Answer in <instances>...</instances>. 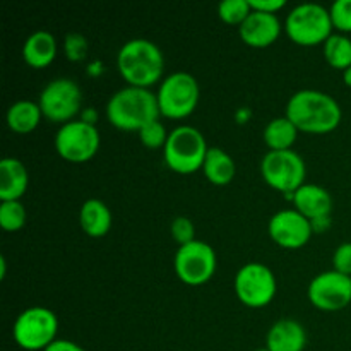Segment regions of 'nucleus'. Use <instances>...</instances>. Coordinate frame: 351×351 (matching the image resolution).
<instances>
[{"instance_id":"f3484780","label":"nucleus","mask_w":351,"mask_h":351,"mask_svg":"<svg viewBox=\"0 0 351 351\" xmlns=\"http://www.w3.org/2000/svg\"><path fill=\"white\" fill-rule=\"evenodd\" d=\"M307 345V332L300 322L293 319H281L271 326L266 338L269 351H304Z\"/></svg>"},{"instance_id":"c756f323","label":"nucleus","mask_w":351,"mask_h":351,"mask_svg":"<svg viewBox=\"0 0 351 351\" xmlns=\"http://www.w3.org/2000/svg\"><path fill=\"white\" fill-rule=\"evenodd\" d=\"M64 48L69 60L77 62L82 60V58L86 57V53H88V41H86V38L81 36V34H69V36L65 38Z\"/></svg>"},{"instance_id":"f8f14e48","label":"nucleus","mask_w":351,"mask_h":351,"mask_svg":"<svg viewBox=\"0 0 351 351\" xmlns=\"http://www.w3.org/2000/svg\"><path fill=\"white\" fill-rule=\"evenodd\" d=\"M175 274L189 287L208 283L216 271V252L209 243L194 240L178 247L173 261Z\"/></svg>"},{"instance_id":"6ab92c4d","label":"nucleus","mask_w":351,"mask_h":351,"mask_svg":"<svg viewBox=\"0 0 351 351\" xmlns=\"http://www.w3.org/2000/svg\"><path fill=\"white\" fill-rule=\"evenodd\" d=\"M57 57V40L50 31H34L23 45V60L33 69H45Z\"/></svg>"},{"instance_id":"a878e982","label":"nucleus","mask_w":351,"mask_h":351,"mask_svg":"<svg viewBox=\"0 0 351 351\" xmlns=\"http://www.w3.org/2000/svg\"><path fill=\"white\" fill-rule=\"evenodd\" d=\"M252 12L249 0H225L218 5L219 19L230 26H242L243 21Z\"/></svg>"},{"instance_id":"7ed1b4c3","label":"nucleus","mask_w":351,"mask_h":351,"mask_svg":"<svg viewBox=\"0 0 351 351\" xmlns=\"http://www.w3.org/2000/svg\"><path fill=\"white\" fill-rule=\"evenodd\" d=\"M158 98L151 89L125 86L106 103V119L115 129L139 132L144 125L160 120Z\"/></svg>"},{"instance_id":"b1692460","label":"nucleus","mask_w":351,"mask_h":351,"mask_svg":"<svg viewBox=\"0 0 351 351\" xmlns=\"http://www.w3.org/2000/svg\"><path fill=\"white\" fill-rule=\"evenodd\" d=\"M324 58L332 69L345 72L351 67V40L345 34H332L324 45Z\"/></svg>"},{"instance_id":"c85d7f7f","label":"nucleus","mask_w":351,"mask_h":351,"mask_svg":"<svg viewBox=\"0 0 351 351\" xmlns=\"http://www.w3.org/2000/svg\"><path fill=\"white\" fill-rule=\"evenodd\" d=\"M171 237H173L175 242L178 243V247L185 245V243L194 242V235H195V228L192 225V221L185 216H178V218L173 219L171 223Z\"/></svg>"},{"instance_id":"aec40b11","label":"nucleus","mask_w":351,"mask_h":351,"mask_svg":"<svg viewBox=\"0 0 351 351\" xmlns=\"http://www.w3.org/2000/svg\"><path fill=\"white\" fill-rule=\"evenodd\" d=\"M79 223L82 232L91 239H101L112 228V213L99 199H89L82 204L79 213Z\"/></svg>"},{"instance_id":"20e7f679","label":"nucleus","mask_w":351,"mask_h":351,"mask_svg":"<svg viewBox=\"0 0 351 351\" xmlns=\"http://www.w3.org/2000/svg\"><path fill=\"white\" fill-rule=\"evenodd\" d=\"M209 147L201 130L191 125H178L168 136L163 147L165 163L180 175H191L202 170Z\"/></svg>"},{"instance_id":"9d476101","label":"nucleus","mask_w":351,"mask_h":351,"mask_svg":"<svg viewBox=\"0 0 351 351\" xmlns=\"http://www.w3.org/2000/svg\"><path fill=\"white\" fill-rule=\"evenodd\" d=\"M41 113L53 123H69L74 120L82 105V93L77 82L60 77L48 82L38 98Z\"/></svg>"},{"instance_id":"412c9836","label":"nucleus","mask_w":351,"mask_h":351,"mask_svg":"<svg viewBox=\"0 0 351 351\" xmlns=\"http://www.w3.org/2000/svg\"><path fill=\"white\" fill-rule=\"evenodd\" d=\"M202 171L213 185L223 187V185L232 184L237 173V167L233 158L226 151L219 149V147H209L204 165H202Z\"/></svg>"},{"instance_id":"2f4dec72","label":"nucleus","mask_w":351,"mask_h":351,"mask_svg":"<svg viewBox=\"0 0 351 351\" xmlns=\"http://www.w3.org/2000/svg\"><path fill=\"white\" fill-rule=\"evenodd\" d=\"M249 3L250 9L256 10V12L274 14V16L287 5L285 0H249Z\"/></svg>"},{"instance_id":"0eeeda50","label":"nucleus","mask_w":351,"mask_h":351,"mask_svg":"<svg viewBox=\"0 0 351 351\" xmlns=\"http://www.w3.org/2000/svg\"><path fill=\"white\" fill-rule=\"evenodd\" d=\"M58 319L47 307H29L17 315L12 328L14 341L26 351H45L57 341Z\"/></svg>"},{"instance_id":"5701e85b","label":"nucleus","mask_w":351,"mask_h":351,"mask_svg":"<svg viewBox=\"0 0 351 351\" xmlns=\"http://www.w3.org/2000/svg\"><path fill=\"white\" fill-rule=\"evenodd\" d=\"M298 129L287 117L271 120L264 129V143L271 151H288L295 144Z\"/></svg>"},{"instance_id":"f704fd0d","label":"nucleus","mask_w":351,"mask_h":351,"mask_svg":"<svg viewBox=\"0 0 351 351\" xmlns=\"http://www.w3.org/2000/svg\"><path fill=\"white\" fill-rule=\"evenodd\" d=\"M343 81H345V84L348 86V88H351V67L343 72Z\"/></svg>"},{"instance_id":"6e6552de","label":"nucleus","mask_w":351,"mask_h":351,"mask_svg":"<svg viewBox=\"0 0 351 351\" xmlns=\"http://www.w3.org/2000/svg\"><path fill=\"white\" fill-rule=\"evenodd\" d=\"M261 175L274 191L293 194L305 184V161L295 151H269L261 161Z\"/></svg>"},{"instance_id":"2eb2a0df","label":"nucleus","mask_w":351,"mask_h":351,"mask_svg":"<svg viewBox=\"0 0 351 351\" xmlns=\"http://www.w3.org/2000/svg\"><path fill=\"white\" fill-rule=\"evenodd\" d=\"M240 40L252 48H267L281 34V23L278 16L274 14H264V12H252L249 14L242 26L239 27Z\"/></svg>"},{"instance_id":"f03ea898","label":"nucleus","mask_w":351,"mask_h":351,"mask_svg":"<svg viewBox=\"0 0 351 351\" xmlns=\"http://www.w3.org/2000/svg\"><path fill=\"white\" fill-rule=\"evenodd\" d=\"M117 69L127 86L149 89L156 82L163 81L165 55L153 41L136 38L120 48Z\"/></svg>"},{"instance_id":"39448f33","label":"nucleus","mask_w":351,"mask_h":351,"mask_svg":"<svg viewBox=\"0 0 351 351\" xmlns=\"http://www.w3.org/2000/svg\"><path fill=\"white\" fill-rule=\"evenodd\" d=\"M331 14L319 3H300L290 10L285 31L295 45L315 47L324 45L332 36Z\"/></svg>"},{"instance_id":"4468645a","label":"nucleus","mask_w":351,"mask_h":351,"mask_svg":"<svg viewBox=\"0 0 351 351\" xmlns=\"http://www.w3.org/2000/svg\"><path fill=\"white\" fill-rule=\"evenodd\" d=\"M267 233L276 245L297 250L307 245L314 228H312L311 219L300 215L297 209H283L269 219Z\"/></svg>"},{"instance_id":"f257e3e1","label":"nucleus","mask_w":351,"mask_h":351,"mask_svg":"<svg viewBox=\"0 0 351 351\" xmlns=\"http://www.w3.org/2000/svg\"><path fill=\"white\" fill-rule=\"evenodd\" d=\"M287 117L298 132L329 134L341 123L343 112L331 95L315 89L295 93L287 105Z\"/></svg>"},{"instance_id":"dca6fc26","label":"nucleus","mask_w":351,"mask_h":351,"mask_svg":"<svg viewBox=\"0 0 351 351\" xmlns=\"http://www.w3.org/2000/svg\"><path fill=\"white\" fill-rule=\"evenodd\" d=\"M291 199H293L295 209L311 221L331 216L332 197L324 187L304 184L297 192L291 194Z\"/></svg>"},{"instance_id":"473e14b6","label":"nucleus","mask_w":351,"mask_h":351,"mask_svg":"<svg viewBox=\"0 0 351 351\" xmlns=\"http://www.w3.org/2000/svg\"><path fill=\"white\" fill-rule=\"evenodd\" d=\"M45 351H86V350L74 341H67V339H57V341L51 343V345L48 346Z\"/></svg>"},{"instance_id":"393cba45","label":"nucleus","mask_w":351,"mask_h":351,"mask_svg":"<svg viewBox=\"0 0 351 351\" xmlns=\"http://www.w3.org/2000/svg\"><path fill=\"white\" fill-rule=\"evenodd\" d=\"M27 213L21 201H2L0 204V226L5 232H17L26 225Z\"/></svg>"},{"instance_id":"4be33fe9","label":"nucleus","mask_w":351,"mask_h":351,"mask_svg":"<svg viewBox=\"0 0 351 351\" xmlns=\"http://www.w3.org/2000/svg\"><path fill=\"white\" fill-rule=\"evenodd\" d=\"M41 108L38 103L27 101V99H21L10 105L7 110V127L16 134H29L40 125L41 122Z\"/></svg>"},{"instance_id":"bb28decb","label":"nucleus","mask_w":351,"mask_h":351,"mask_svg":"<svg viewBox=\"0 0 351 351\" xmlns=\"http://www.w3.org/2000/svg\"><path fill=\"white\" fill-rule=\"evenodd\" d=\"M168 136L170 134L167 132L163 123L160 120H154V122L147 123L143 129L139 130V139L143 143V146H146L147 149H160V147H165L167 144Z\"/></svg>"},{"instance_id":"9b49d317","label":"nucleus","mask_w":351,"mask_h":351,"mask_svg":"<svg viewBox=\"0 0 351 351\" xmlns=\"http://www.w3.org/2000/svg\"><path fill=\"white\" fill-rule=\"evenodd\" d=\"M233 287L239 300L250 308H263L269 305L278 290L274 273L261 263H249L240 267Z\"/></svg>"},{"instance_id":"a211bd4d","label":"nucleus","mask_w":351,"mask_h":351,"mask_svg":"<svg viewBox=\"0 0 351 351\" xmlns=\"http://www.w3.org/2000/svg\"><path fill=\"white\" fill-rule=\"evenodd\" d=\"M29 173L23 161L17 158H3L0 161V199L2 201H19L27 191Z\"/></svg>"},{"instance_id":"7c9ffc66","label":"nucleus","mask_w":351,"mask_h":351,"mask_svg":"<svg viewBox=\"0 0 351 351\" xmlns=\"http://www.w3.org/2000/svg\"><path fill=\"white\" fill-rule=\"evenodd\" d=\"M332 264H335V271L351 276V242L341 243L336 249L335 256H332Z\"/></svg>"},{"instance_id":"cd10ccee","label":"nucleus","mask_w":351,"mask_h":351,"mask_svg":"<svg viewBox=\"0 0 351 351\" xmlns=\"http://www.w3.org/2000/svg\"><path fill=\"white\" fill-rule=\"evenodd\" d=\"M332 27L339 33H351V0H336L329 9Z\"/></svg>"},{"instance_id":"c9c22d12","label":"nucleus","mask_w":351,"mask_h":351,"mask_svg":"<svg viewBox=\"0 0 351 351\" xmlns=\"http://www.w3.org/2000/svg\"><path fill=\"white\" fill-rule=\"evenodd\" d=\"M256 351H269L267 348H261V350H256Z\"/></svg>"},{"instance_id":"1a4fd4ad","label":"nucleus","mask_w":351,"mask_h":351,"mask_svg":"<svg viewBox=\"0 0 351 351\" xmlns=\"http://www.w3.org/2000/svg\"><path fill=\"white\" fill-rule=\"evenodd\" d=\"M99 132L96 125L84 120L64 123L55 136V151L69 163H86L93 160L99 149Z\"/></svg>"},{"instance_id":"423d86ee","label":"nucleus","mask_w":351,"mask_h":351,"mask_svg":"<svg viewBox=\"0 0 351 351\" xmlns=\"http://www.w3.org/2000/svg\"><path fill=\"white\" fill-rule=\"evenodd\" d=\"M199 89L197 81L189 72H173L160 82L156 98L161 117L170 120H184L197 108Z\"/></svg>"},{"instance_id":"72a5a7b5","label":"nucleus","mask_w":351,"mask_h":351,"mask_svg":"<svg viewBox=\"0 0 351 351\" xmlns=\"http://www.w3.org/2000/svg\"><path fill=\"white\" fill-rule=\"evenodd\" d=\"M7 274V264H5V257H0V280H3Z\"/></svg>"},{"instance_id":"ddd939ff","label":"nucleus","mask_w":351,"mask_h":351,"mask_svg":"<svg viewBox=\"0 0 351 351\" xmlns=\"http://www.w3.org/2000/svg\"><path fill=\"white\" fill-rule=\"evenodd\" d=\"M307 297L319 311H341L351 304V276L335 269L317 274L308 285Z\"/></svg>"}]
</instances>
